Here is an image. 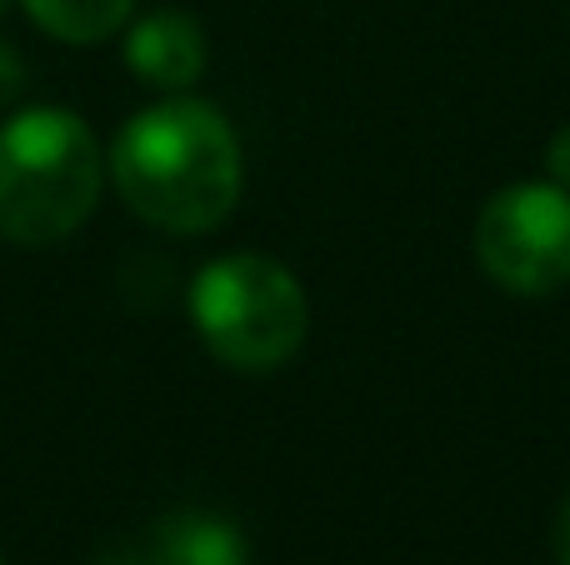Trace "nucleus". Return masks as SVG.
<instances>
[{
    "label": "nucleus",
    "mask_w": 570,
    "mask_h": 565,
    "mask_svg": "<svg viewBox=\"0 0 570 565\" xmlns=\"http://www.w3.org/2000/svg\"><path fill=\"white\" fill-rule=\"evenodd\" d=\"M116 190L146 226L206 236L236 210L246 166L230 120L216 106L170 96L120 126L110 146Z\"/></svg>",
    "instance_id": "obj_1"
},
{
    "label": "nucleus",
    "mask_w": 570,
    "mask_h": 565,
    "mask_svg": "<svg viewBox=\"0 0 570 565\" xmlns=\"http://www.w3.org/2000/svg\"><path fill=\"white\" fill-rule=\"evenodd\" d=\"M100 146L60 106L20 110L0 126V236L10 246H56L76 236L100 200Z\"/></svg>",
    "instance_id": "obj_2"
},
{
    "label": "nucleus",
    "mask_w": 570,
    "mask_h": 565,
    "mask_svg": "<svg viewBox=\"0 0 570 565\" xmlns=\"http://www.w3.org/2000/svg\"><path fill=\"white\" fill-rule=\"evenodd\" d=\"M190 320L220 366L240 376H266L305 346L311 306L291 266L261 250H236L200 266L190 286Z\"/></svg>",
    "instance_id": "obj_3"
},
{
    "label": "nucleus",
    "mask_w": 570,
    "mask_h": 565,
    "mask_svg": "<svg viewBox=\"0 0 570 565\" xmlns=\"http://www.w3.org/2000/svg\"><path fill=\"white\" fill-rule=\"evenodd\" d=\"M475 260L505 296L521 300L570 286V190L556 180L495 190L475 220Z\"/></svg>",
    "instance_id": "obj_4"
},
{
    "label": "nucleus",
    "mask_w": 570,
    "mask_h": 565,
    "mask_svg": "<svg viewBox=\"0 0 570 565\" xmlns=\"http://www.w3.org/2000/svg\"><path fill=\"white\" fill-rule=\"evenodd\" d=\"M126 66L146 86L180 96L206 76V30L186 10H150L126 36Z\"/></svg>",
    "instance_id": "obj_5"
},
{
    "label": "nucleus",
    "mask_w": 570,
    "mask_h": 565,
    "mask_svg": "<svg viewBox=\"0 0 570 565\" xmlns=\"http://www.w3.org/2000/svg\"><path fill=\"white\" fill-rule=\"evenodd\" d=\"M146 565H250V541L220 511H170L150 526Z\"/></svg>",
    "instance_id": "obj_6"
},
{
    "label": "nucleus",
    "mask_w": 570,
    "mask_h": 565,
    "mask_svg": "<svg viewBox=\"0 0 570 565\" xmlns=\"http://www.w3.org/2000/svg\"><path fill=\"white\" fill-rule=\"evenodd\" d=\"M20 6L46 36L66 40V46H96L126 26L136 0H20Z\"/></svg>",
    "instance_id": "obj_7"
},
{
    "label": "nucleus",
    "mask_w": 570,
    "mask_h": 565,
    "mask_svg": "<svg viewBox=\"0 0 570 565\" xmlns=\"http://www.w3.org/2000/svg\"><path fill=\"white\" fill-rule=\"evenodd\" d=\"M20 90H26V66H20V56L0 40V110L16 106Z\"/></svg>",
    "instance_id": "obj_8"
},
{
    "label": "nucleus",
    "mask_w": 570,
    "mask_h": 565,
    "mask_svg": "<svg viewBox=\"0 0 570 565\" xmlns=\"http://www.w3.org/2000/svg\"><path fill=\"white\" fill-rule=\"evenodd\" d=\"M546 176L561 190H570V126H561L551 140H546Z\"/></svg>",
    "instance_id": "obj_9"
},
{
    "label": "nucleus",
    "mask_w": 570,
    "mask_h": 565,
    "mask_svg": "<svg viewBox=\"0 0 570 565\" xmlns=\"http://www.w3.org/2000/svg\"><path fill=\"white\" fill-rule=\"evenodd\" d=\"M556 565H570V496L556 511Z\"/></svg>",
    "instance_id": "obj_10"
},
{
    "label": "nucleus",
    "mask_w": 570,
    "mask_h": 565,
    "mask_svg": "<svg viewBox=\"0 0 570 565\" xmlns=\"http://www.w3.org/2000/svg\"><path fill=\"white\" fill-rule=\"evenodd\" d=\"M6 6H10V0H0V16H6Z\"/></svg>",
    "instance_id": "obj_11"
},
{
    "label": "nucleus",
    "mask_w": 570,
    "mask_h": 565,
    "mask_svg": "<svg viewBox=\"0 0 570 565\" xmlns=\"http://www.w3.org/2000/svg\"><path fill=\"white\" fill-rule=\"evenodd\" d=\"M0 565H6V561H0Z\"/></svg>",
    "instance_id": "obj_12"
}]
</instances>
